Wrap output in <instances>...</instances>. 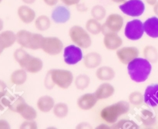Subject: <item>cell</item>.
Here are the masks:
<instances>
[{"label":"cell","instance_id":"6da1fadb","mask_svg":"<svg viewBox=\"0 0 158 129\" xmlns=\"http://www.w3.org/2000/svg\"><path fill=\"white\" fill-rule=\"evenodd\" d=\"M151 70V63L145 58L137 57L127 64L129 76L133 81L137 83L144 82L149 78Z\"/></svg>","mask_w":158,"mask_h":129},{"label":"cell","instance_id":"7a4b0ae2","mask_svg":"<svg viewBox=\"0 0 158 129\" xmlns=\"http://www.w3.org/2000/svg\"><path fill=\"white\" fill-rule=\"evenodd\" d=\"M130 104L126 101H120L111 105L103 108L100 111L102 119L109 124H114L121 115L128 113Z\"/></svg>","mask_w":158,"mask_h":129},{"label":"cell","instance_id":"3957f363","mask_svg":"<svg viewBox=\"0 0 158 129\" xmlns=\"http://www.w3.org/2000/svg\"><path fill=\"white\" fill-rule=\"evenodd\" d=\"M9 108L12 111L19 114L25 120H35L37 118V112L35 109L29 105L24 98L21 96H18L15 99L11 98Z\"/></svg>","mask_w":158,"mask_h":129},{"label":"cell","instance_id":"277c9868","mask_svg":"<svg viewBox=\"0 0 158 129\" xmlns=\"http://www.w3.org/2000/svg\"><path fill=\"white\" fill-rule=\"evenodd\" d=\"M71 41L81 49H88L92 45V39L89 32L80 25L72 26L69 30Z\"/></svg>","mask_w":158,"mask_h":129},{"label":"cell","instance_id":"5b68a950","mask_svg":"<svg viewBox=\"0 0 158 129\" xmlns=\"http://www.w3.org/2000/svg\"><path fill=\"white\" fill-rule=\"evenodd\" d=\"M55 85L62 89L69 88L73 81V75L69 70L60 68H53L48 71Z\"/></svg>","mask_w":158,"mask_h":129},{"label":"cell","instance_id":"8992f818","mask_svg":"<svg viewBox=\"0 0 158 129\" xmlns=\"http://www.w3.org/2000/svg\"><path fill=\"white\" fill-rule=\"evenodd\" d=\"M119 7L123 13L131 17L140 16L145 11V5L142 0H127Z\"/></svg>","mask_w":158,"mask_h":129},{"label":"cell","instance_id":"52a82bcc","mask_svg":"<svg viewBox=\"0 0 158 129\" xmlns=\"http://www.w3.org/2000/svg\"><path fill=\"white\" fill-rule=\"evenodd\" d=\"M125 36L131 41H137L144 34L143 23L139 19H134L128 22L125 26Z\"/></svg>","mask_w":158,"mask_h":129},{"label":"cell","instance_id":"ba28073f","mask_svg":"<svg viewBox=\"0 0 158 129\" xmlns=\"http://www.w3.org/2000/svg\"><path fill=\"white\" fill-rule=\"evenodd\" d=\"M41 49L45 53L54 56L61 53L63 49V43L57 37H44Z\"/></svg>","mask_w":158,"mask_h":129},{"label":"cell","instance_id":"9c48e42d","mask_svg":"<svg viewBox=\"0 0 158 129\" xmlns=\"http://www.w3.org/2000/svg\"><path fill=\"white\" fill-rule=\"evenodd\" d=\"M19 64L22 68L32 74L38 73L43 68V62L42 59L32 56L29 53L20 62H19Z\"/></svg>","mask_w":158,"mask_h":129},{"label":"cell","instance_id":"30bf717a","mask_svg":"<svg viewBox=\"0 0 158 129\" xmlns=\"http://www.w3.org/2000/svg\"><path fill=\"white\" fill-rule=\"evenodd\" d=\"M83 58L81 48L74 45L66 46L63 50V58L67 64L73 65L80 62Z\"/></svg>","mask_w":158,"mask_h":129},{"label":"cell","instance_id":"8fae6325","mask_svg":"<svg viewBox=\"0 0 158 129\" xmlns=\"http://www.w3.org/2000/svg\"><path fill=\"white\" fill-rule=\"evenodd\" d=\"M139 49L137 47L129 46L117 49V56L120 62L123 64H128L131 61L139 56Z\"/></svg>","mask_w":158,"mask_h":129},{"label":"cell","instance_id":"7c38bea8","mask_svg":"<svg viewBox=\"0 0 158 129\" xmlns=\"http://www.w3.org/2000/svg\"><path fill=\"white\" fill-rule=\"evenodd\" d=\"M103 44L105 48L110 51L117 50L123 45V39L117 32H110L105 34L103 38Z\"/></svg>","mask_w":158,"mask_h":129},{"label":"cell","instance_id":"4fadbf2b","mask_svg":"<svg viewBox=\"0 0 158 129\" xmlns=\"http://www.w3.org/2000/svg\"><path fill=\"white\" fill-rule=\"evenodd\" d=\"M104 25L110 32H119L123 25V18L117 13H112L106 18Z\"/></svg>","mask_w":158,"mask_h":129},{"label":"cell","instance_id":"5bb4252c","mask_svg":"<svg viewBox=\"0 0 158 129\" xmlns=\"http://www.w3.org/2000/svg\"><path fill=\"white\" fill-rule=\"evenodd\" d=\"M98 101V98L95 95V94L86 93L81 95L77 99V106L79 108L83 111H88L92 109L97 104Z\"/></svg>","mask_w":158,"mask_h":129},{"label":"cell","instance_id":"9a60e30c","mask_svg":"<svg viewBox=\"0 0 158 129\" xmlns=\"http://www.w3.org/2000/svg\"><path fill=\"white\" fill-rule=\"evenodd\" d=\"M71 16L70 11L65 6H59L53 9L52 12V21L57 24H63L67 22Z\"/></svg>","mask_w":158,"mask_h":129},{"label":"cell","instance_id":"2e32d148","mask_svg":"<svg viewBox=\"0 0 158 129\" xmlns=\"http://www.w3.org/2000/svg\"><path fill=\"white\" fill-rule=\"evenodd\" d=\"M144 102L150 107L158 106V84H151L144 92Z\"/></svg>","mask_w":158,"mask_h":129},{"label":"cell","instance_id":"e0dca14e","mask_svg":"<svg viewBox=\"0 0 158 129\" xmlns=\"http://www.w3.org/2000/svg\"><path fill=\"white\" fill-rule=\"evenodd\" d=\"M17 13L19 19L26 24H29L35 19V12L26 5L20 6L17 10Z\"/></svg>","mask_w":158,"mask_h":129},{"label":"cell","instance_id":"ac0fdd59","mask_svg":"<svg viewBox=\"0 0 158 129\" xmlns=\"http://www.w3.org/2000/svg\"><path fill=\"white\" fill-rule=\"evenodd\" d=\"M83 64L86 68L93 69L98 68L102 62V56L97 52H89L83 56Z\"/></svg>","mask_w":158,"mask_h":129},{"label":"cell","instance_id":"d6986e66","mask_svg":"<svg viewBox=\"0 0 158 129\" xmlns=\"http://www.w3.org/2000/svg\"><path fill=\"white\" fill-rule=\"evenodd\" d=\"M114 93H115V88L110 83L108 82L102 83L94 92L98 100H103L110 98Z\"/></svg>","mask_w":158,"mask_h":129},{"label":"cell","instance_id":"ffe728a7","mask_svg":"<svg viewBox=\"0 0 158 129\" xmlns=\"http://www.w3.org/2000/svg\"><path fill=\"white\" fill-rule=\"evenodd\" d=\"M144 32L153 38H158V17L153 16L143 22Z\"/></svg>","mask_w":158,"mask_h":129},{"label":"cell","instance_id":"44dd1931","mask_svg":"<svg viewBox=\"0 0 158 129\" xmlns=\"http://www.w3.org/2000/svg\"><path fill=\"white\" fill-rule=\"evenodd\" d=\"M55 105V101L53 98L49 95H43L39 98L36 102V106L39 110L43 113H48L52 110Z\"/></svg>","mask_w":158,"mask_h":129},{"label":"cell","instance_id":"7402d4cb","mask_svg":"<svg viewBox=\"0 0 158 129\" xmlns=\"http://www.w3.org/2000/svg\"><path fill=\"white\" fill-rule=\"evenodd\" d=\"M116 72L110 66H101L96 71V77L100 81H111L115 78Z\"/></svg>","mask_w":158,"mask_h":129},{"label":"cell","instance_id":"603a6c76","mask_svg":"<svg viewBox=\"0 0 158 129\" xmlns=\"http://www.w3.org/2000/svg\"><path fill=\"white\" fill-rule=\"evenodd\" d=\"M32 35V32L26 30V29L19 30L16 33V41L23 48L29 49V44H30Z\"/></svg>","mask_w":158,"mask_h":129},{"label":"cell","instance_id":"cb8c5ba5","mask_svg":"<svg viewBox=\"0 0 158 129\" xmlns=\"http://www.w3.org/2000/svg\"><path fill=\"white\" fill-rule=\"evenodd\" d=\"M27 80V72L23 68L14 71L10 76V81L15 85H22Z\"/></svg>","mask_w":158,"mask_h":129},{"label":"cell","instance_id":"d4e9b609","mask_svg":"<svg viewBox=\"0 0 158 129\" xmlns=\"http://www.w3.org/2000/svg\"><path fill=\"white\" fill-rule=\"evenodd\" d=\"M0 38L2 41L5 48L7 49L13 45L14 43L16 41V34L14 33L12 31L7 30L0 33Z\"/></svg>","mask_w":158,"mask_h":129},{"label":"cell","instance_id":"484cf974","mask_svg":"<svg viewBox=\"0 0 158 129\" xmlns=\"http://www.w3.org/2000/svg\"><path fill=\"white\" fill-rule=\"evenodd\" d=\"M51 26L50 18L46 15H41L35 19V27L41 32L48 30Z\"/></svg>","mask_w":158,"mask_h":129},{"label":"cell","instance_id":"4316f807","mask_svg":"<svg viewBox=\"0 0 158 129\" xmlns=\"http://www.w3.org/2000/svg\"><path fill=\"white\" fill-rule=\"evenodd\" d=\"M86 29L89 33L97 35L101 32L102 25L98 20L94 18H89L86 22Z\"/></svg>","mask_w":158,"mask_h":129},{"label":"cell","instance_id":"83f0119b","mask_svg":"<svg viewBox=\"0 0 158 129\" xmlns=\"http://www.w3.org/2000/svg\"><path fill=\"white\" fill-rule=\"evenodd\" d=\"M140 120L147 127H151L156 123V117L154 114L148 109H143L140 114Z\"/></svg>","mask_w":158,"mask_h":129},{"label":"cell","instance_id":"f1b7e54d","mask_svg":"<svg viewBox=\"0 0 158 129\" xmlns=\"http://www.w3.org/2000/svg\"><path fill=\"white\" fill-rule=\"evenodd\" d=\"M143 56L151 63H157L158 61L157 49L153 45H147L143 49Z\"/></svg>","mask_w":158,"mask_h":129},{"label":"cell","instance_id":"f546056e","mask_svg":"<svg viewBox=\"0 0 158 129\" xmlns=\"http://www.w3.org/2000/svg\"><path fill=\"white\" fill-rule=\"evenodd\" d=\"M54 115L58 118H66L69 113V107L66 103L59 102L55 104L53 108H52Z\"/></svg>","mask_w":158,"mask_h":129},{"label":"cell","instance_id":"4dcf8cb0","mask_svg":"<svg viewBox=\"0 0 158 129\" xmlns=\"http://www.w3.org/2000/svg\"><path fill=\"white\" fill-rule=\"evenodd\" d=\"M74 83H75L76 88L78 90L83 91L89 87L90 84V78L87 75L81 74L76 78Z\"/></svg>","mask_w":158,"mask_h":129},{"label":"cell","instance_id":"1f68e13d","mask_svg":"<svg viewBox=\"0 0 158 129\" xmlns=\"http://www.w3.org/2000/svg\"><path fill=\"white\" fill-rule=\"evenodd\" d=\"M106 15V11L105 8L101 5H96L91 9V15L94 18L101 21L105 18Z\"/></svg>","mask_w":158,"mask_h":129},{"label":"cell","instance_id":"d6a6232c","mask_svg":"<svg viewBox=\"0 0 158 129\" xmlns=\"http://www.w3.org/2000/svg\"><path fill=\"white\" fill-rule=\"evenodd\" d=\"M128 99H129V102L133 105L140 106L144 102V95L141 92L135 91L130 94Z\"/></svg>","mask_w":158,"mask_h":129},{"label":"cell","instance_id":"836d02e7","mask_svg":"<svg viewBox=\"0 0 158 129\" xmlns=\"http://www.w3.org/2000/svg\"><path fill=\"white\" fill-rule=\"evenodd\" d=\"M43 38H44V37H43L41 34L32 33L30 44H29V49H32V50L41 49Z\"/></svg>","mask_w":158,"mask_h":129},{"label":"cell","instance_id":"e575fe53","mask_svg":"<svg viewBox=\"0 0 158 129\" xmlns=\"http://www.w3.org/2000/svg\"><path fill=\"white\" fill-rule=\"evenodd\" d=\"M112 128H138V125L136 124L134 121L131 120L123 119L121 121H118L117 124H113Z\"/></svg>","mask_w":158,"mask_h":129},{"label":"cell","instance_id":"d590c367","mask_svg":"<svg viewBox=\"0 0 158 129\" xmlns=\"http://www.w3.org/2000/svg\"><path fill=\"white\" fill-rule=\"evenodd\" d=\"M7 92L0 93V110H4L6 108H9L11 102V98L6 96Z\"/></svg>","mask_w":158,"mask_h":129},{"label":"cell","instance_id":"8d00e7d4","mask_svg":"<svg viewBox=\"0 0 158 129\" xmlns=\"http://www.w3.org/2000/svg\"><path fill=\"white\" fill-rule=\"evenodd\" d=\"M37 123L34 120H26L20 125V128L22 129H36Z\"/></svg>","mask_w":158,"mask_h":129},{"label":"cell","instance_id":"74e56055","mask_svg":"<svg viewBox=\"0 0 158 129\" xmlns=\"http://www.w3.org/2000/svg\"><path fill=\"white\" fill-rule=\"evenodd\" d=\"M44 84H45V87H46V88L49 89V90L52 89L54 88V86H55V84H54L53 81H52L50 75H49V74L48 73V72L46 75V78H45Z\"/></svg>","mask_w":158,"mask_h":129},{"label":"cell","instance_id":"f35d334b","mask_svg":"<svg viewBox=\"0 0 158 129\" xmlns=\"http://www.w3.org/2000/svg\"><path fill=\"white\" fill-rule=\"evenodd\" d=\"M66 6H74V5H77L80 3V0H60Z\"/></svg>","mask_w":158,"mask_h":129},{"label":"cell","instance_id":"ab89813d","mask_svg":"<svg viewBox=\"0 0 158 129\" xmlns=\"http://www.w3.org/2000/svg\"><path fill=\"white\" fill-rule=\"evenodd\" d=\"M8 129L10 128V125H9V122L6 120H0V129Z\"/></svg>","mask_w":158,"mask_h":129},{"label":"cell","instance_id":"60d3db41","mask_svg":"<svg viewBox=\"0 0 158 129\" xmlns=\"http://www.w3.org/2000/svg\"><path fill=\"white\" fill-rule=\"evenodd\" d=\"M46 5L49 6H55L58 3L59 0H43Z\"/></svg>","mask_w":158,"mask_h":129},{"label":"cell","instance_id":"b9f144b4","mask_svg":"<svg viewBox=\"0 0 158 129\" xmlns=\"http://www.w3.org/2000/svg\"><path fill=\"white\" fill-rule=\"evenodd\" d=\"M84 127H86V128H90V127H92L89 125V123L83 122V123H80V124H79V125L77 126V128H84Z\"/></svg>","mask_w":158,"mask_h":129},{"label":"cell","instance_id":"7bdbcfd3","mask_svg":"<svg viewBox=\"0 0 158 129\" xmlns=\"http://www.w3.org/2000/svg\"><path fill=\"white\" fill-rule=\"evenodd\" d=\"M6 84L3 81L0 80V93L6 92Z\"/></svg>","mask_w":158,"mask_h":129},{"label":"cell","instance_id":"ee69618b","mask_svg":"<svg viewBox=\"0 0 158 129\" xmlns=\"http://www.w3.org/2000/svg\"><path fill=\"white\" fill-rule=\"evenodd\" d=\"M145 1H146V2L148 3V4L149 5V6H154V5H155L156 3H157V2L158 1V0H145Z\"/></svg>","mask_w":158,"mask_h":129},{"label":"cell","instance_id":"f6af8a7d","mask_svg":"<svg viewBox=\"0 0 158 129\" xmlns=\"http://www.w3.org/2000/svg\"><path fill=\"white\" fill-rule=\"evenodd\" d=\"M110 127H111L110 126H108V125H106V124H100V125L97 126L96 128H97V129H101V128H110Z\"/></svg>","mask_w":158,"mask_h":129},{"label":"cell","instance_id":"bcb514c9","mask_svg":"<svg viewBox=\"0 0 158 129\" xmlns=\"http://www.w3.org/2000/svg\"><path fill=\"white\" fill-rule=\"evenodd\" d=\"M6 49L4 46V45H3V42L2 41L1 38H0V55H1L2 53V52L4 51V49Z\"/></svg>","mask_w":158,"mask_h":129},{"label":"cell","instance_id":"7dc6e473","mask_svg":"<svg viewBox=\"0 0 158 129\" xmlns=\"http://www.w3.org/2000/svg\"><path fill=\"white\" fill-rule=\"evenodd\" d=\"M22 1L27 5H32L33 4V3H35L36 0H22Z\"/></svg>","mask_w":158,"mask_h":129},{"label":"cell","instance_id":"c3c4849f","mask_svg":"<svg viewBox=\"0 0 158 129\" xmlns=\"http://www.w3.org/2000/svg\"><path fill=\"white\" fill-rule=\"evenodd\" d=\"M154 12L158 16V1L155 5L154 6Z\"/></svg>","mask_w":158,"mask_h":129},{"label":"cell","instance_id":"681fc988","mask_svg":"<svg viewBox=\"0 0 158 129\" xmlns=\"http://www.w3.org/2000/svg\"><path fill=\"white\" fill-rule=\"evenodd\" d=\"M111 1H113L115 3H123L126 1H127V0H111Z\"/></svg>","mask_w":158,"mask_h":129},{"label":"cell","instance_id":"f907efd6","mask_svg":"<svg viewBox=\"0 0 158 129\" xmlns=\"http://www.w3.org/2000/svg\"><path fill=\"white\" fill-rule=\"evenodd\" d=\"M3 29V21L1 18H0V32Z\"/></svg>","mask_w":158,"mask_h":129},{"label":"cell","instance_id":"816d5d0a","mask_svg":"<svg viewBox=\"0 0 158 129\" xmlns=\"http://www.w3.org/2000/svg\"><path fill=\"white\" fill-rule=\"evenodd\" d=\"M2 2V0H0V3H1Z\"/></svg>","mask_w":158,"mask_h":129}]
</instances>
